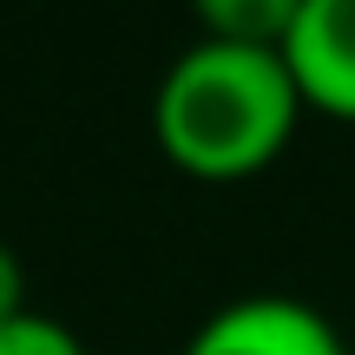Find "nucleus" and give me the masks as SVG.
<instances>
[{
  "mask_svg": "<svg viewBox=\"0 0 355 355\" xmlns=\"http://www.w3.org/2000/svg\"><path fill=\"white\" fill-rule=\"evenodd\" d=\"M303 86H296L283 46L198 33L171 53L165 79L152 92V125L171 165L198 178H243L263 171L290 145Z\"/></svg>",
  "mask_w": 355,
  "mask_h": 355,
  "instance_id": "obj_1",
  "label": "nucleus"
},
{
  "mask_svg": "<svg viewBox=\"0 0 355 355\" xmlns=\"http://www.w3.org/2000/svg\"><path fill=\"white\" fill-rule=\"evenodd\" d=\"M178 355H349L336 322L303 296H230L217 303L198 329L184 336Z\"/></svg>",
  "mask_w": 355,
  "mask_h": 355,
  "instance_id": "obj_2",
  "label": "nucleus"
},
{
  "mask_svg": "<svg viewBox=\"0 0 355 355\" xmlns=\"http://www.w3.org/2000/svg\"><path fill=\"white\" fill-rule=\"evenodd\" d=\"M283 60L303 86V105L355 119V0H296Z\"/></svg>",
  "mask_w": 355,
  "mask_h": 355,
  "instance_id": "obj_3",
  "label": "nucleus"
},
{
  "mask_svg": "<svg viewBox=\"0 0 355 355\" xmlns=\"http://www.w3.org/2000/svg\"><path fill=\"white\" fill-rule=\"evenodd\" d=\"M296 20V0H204V33L250 40V46H283Z\"/></svg>",
  "mask_w": 355,
  "mask_h": 355,
  "instance_id": "obj_4",
  "label": "nucleus"
},
{
  "mask_svg": "<svg viewBox=\"0 0 355 355\" xmlns=\"http://www.w3.org/2000/svg\"><path fill=\"white\" fill-rule=\"evenodd\" d=\"M0 355H86V343L46 309H20L0 322Z\"/></svg>",
  "mask_w": 355,
  "mask_h": 355,
  "instance_id": "obj_5",
  "label": "nucleus"
},
{
  "mask_svg": "<svg viewBox=\"0 0 355 355\" xmlns=\"http://www.w3.org/2000/svg\"><path fill=\"white\" fill-rule=\"evenodd\" d=\"M20 309H33L26 303V263H20V250L0 237V322L20 316Z\"/></svg>",
  "mask_w": 355,
  "mask_h": 355,
  "instance_id": "obj_6",
  "label": "nucleus"
}]
</instances>
